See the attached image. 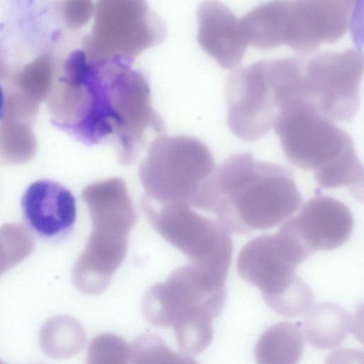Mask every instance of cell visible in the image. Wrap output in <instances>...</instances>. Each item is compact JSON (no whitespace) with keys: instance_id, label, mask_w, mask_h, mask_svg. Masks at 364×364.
I'll return each mask as SVG.
<instances>
[{"instance_id":"cell-9","label":"cell","mask_w":364,"mask_h":364,"mask_svg":"<svg viewBox=\"0 0 364 364\" xmlns=\"http://www.w3.org/2000/svg\"><path fill=\"white\" fill-rule=\"evenodd\" d=\"M227 119L232 132L245 141L264 137L279 112L275 59L237 68L225 84Z\"/></svg>"},{"instance_id":"cell-12","label":"cell","mask_w":364,"mask_h":364,"mask_svg":"<svg viewBox=\"0 0 364 364\" xmlns=\"http://www.w3.org/2000/svg\"><path fill=\"white\" fill-rule=\"evenodd\" d=\"M282 224L311 255L317 251L342 246L351 235L353 218L348 208L341 201L318 196L304 203L295 217Z\"/></svg>"},{"instance_id":"cell-2","label":"cell","mask_w":364,"mask_h":364,"mask_svg":"<svg viewBox=\"0 0 364 364\" xmlns=\"http://www.w3.org/2000/svg\"><path fill=\"white\" fill-rule=\"evenodd\" d=\"M225 280L190 262L146 291L141 304L144 316L154 326H172L181 352L198 355L213 339V321L225 302Z\"/></svg>"},{"instance_id":"cell-14","label":"cell","mask_w":364,"mask_h":364,"mask_svg":"<svg viewBox=\"0 0 364 364\" xmlns=\"http://www.w3.org/2000/svg\"><path fill=\"white\" fill-rule=\"evenodd\" d=\"M197 20L200 48L223 69L240 65L247 43L232 10L218 0H205L198 6Z\"/></svg>"},{"instance_id":"cell-6","label":"cell","mask_w":364,"mask_h":364,"mask_svg":"<svg viewBox=\"0 0 364 364\" xmlns=\"http://www.w3.org/2000/svg\"><path fill=\"white\" fill-rule=\"evenodd\" d=\"M215 169L213 154L200 140L157 136L139 168L142 197L156 203H190Z\"/></svg>"},{"instance_id":"cell-1","label":"cell","mask_w":364,"mask_h":364,"mask_svg":"<svg viewBox=\"0 0 364 364\" xmlns=\"http://www.w3.org/2000/svg\"><path fill=\"white\" fill-rule=\"evenodd\" d=\"M301 200L289 169L246 152L223 161L199 189L193 203L215 215L230 233L247 234L282 223Z\"/></svg>"},{"instance_id":"cell-7","label":"cell","mask_w":364,"mask_h":364,"mask_svg":"<svg viewBox=\"0 0 364 364\" xmlns=\"http://www.w3.org/2000/svg\"><path fill=\"white\" fill-rule=\"evenodd\" d=\"M141 204L154 229L190 262L228 275L233 245L230 232L217 218L185 201L156 203L142 197Z\"/></svg>"},{"instance_id":"cell-23","label":"cell","mask_w":364,"mask_h":364,"mask_svg":"<svg viewBox=\"0 0 364 364\" xmlns=\"http://www.w3.org/2000/svg\"><path fill=\"white\" fill-rule=\"evenodd\" d=\"M4 114V95L0 85V120L3 119Z\"/></svg>"},{"instance_id":"cell-19","label":"cell","mask_w":364,"mask_h":364,"mask_svg":"<svg viewBox=\"0 0 364 364\" xmlns=\"http://www.w3.org/2000/svg\"><path fill=\"white\" fill-rule=\"evenodd\" d=\"M35 242L22 225L6 224L0 227V277L26 259L33 251Z\"/></svg>"},{"instance_id":"cell-5","label":"cell","mask_w":364,"mask_h":364,"mask_svg":"<svg viewBox=\"0 0 364 364\" xmlns=\"http://www.w3.org/2000/svg\"><path fill=\"white\" fill-rule=\"evenodd\" d=\"M363 73V55L353 48L301 57L288 101L333 122H350L360 108Z\"/></svg>"},{"instance_id":"cell-3","label":"cell","mask_w":364,"mask_h":364,"mask_svg":"<svg viewBox=\"0 0 364 364\" xmlns=\"http://www.w3.org/2000/svg\"><path fill=\"white\" fill-rule=\"evenodd\" d=\"M287 159L311 171L323 188L363 191V168L351 136L333 121L305 106L282 109L273 127Z\"/></svg>"},{"instance_id":"cell-20","label":"cell","mask_w":364,"mask_h":364,"mask_svg":"<svg viewBox=\"0 0 364 364\" xmlns=\"http://www.w3.org/2000/svg\"><path fill=\"white\" fill-rule=\"evenodd\" d=\"M132 363H192L189 355L171 350L159 336L144 334L138 337L130 346Z\"/></svg>"},{"instance_id":"cell-17","label":"cell","mask_w":364,"mask_h":364,"mask_svg":"<svg viewBox=\"0 0 364 364\" xmlns=\"http://www.w3.org/2000/svg\"><path fill=\"white\" fill-rule=\"evenodd\" d=\"M304 350V338L299 326L283 321L268 328L255 349L257 363L295 364Z\"/></svg>"},{"instance_id":"cell-16","label":"cell","mask_w":364,"mask_h":364,"mask_svg":"<svg viewBox=\"0 0 364 364\" xmlns=\"http://www.w3.org/2000/svg\"><path fill=\"white\" fill-rule=\"evenodd\" d=\"M350 328V315L334 303L324 302L311 306L304 318L306 340L317 349L339 346L346 338Z\"/></svg>"},{"instance_id":"cell-8","label":"cell","mask_w":364,"mask_h":364,"mask_svg":"<svg viewBox=\"0 0 364 364\" xmlns=\"http://www.w3.org/2000/svg\"><path fill=\"white\" fill-rule=\"evenodd\" d=\"M93 15L82 46L90 60L119 57L134 61L166 36L165 22L146 0H97Z\"/></svg>"},{"instance_id":"cell-15","label":"cell","mask_w":364,"mask_h":364,"mask_svg":"<svg viewBox=\"0 0 364 364\" xmlns=\"http://www.w3.org/2000/svg\"><path fill=\"white\" fill-rule=\"evenodd\" d=\"M290 0H274L254 8L240 21L247 43L269 50L284 44Z\"/></svg>"},{"instance_id":"cell-11","label":"cell","mask_w":364,"mask_h":364,"mask_svg":"<svg viewBox=\"0 0 364 364\" xmlns=\"http://www.w3.org/2000/svg\"><path fill=\"white\" fill-rule=\"evenodd\" d=\"M350 7L344 0H290L284 44L310 53L346 33Z\"/></svg>"},{"instance_id":"cell-4","label":"cell","mask_w":364,"mask_h":364,"mask_svg":"<svg viewBox=\"0 0 364 364\" xmlns=\"http://www.w3.org/2000/svg\"><path fill=\"white\" fill-rule=\"evenodd\" d=\"M63 68L61 117L53 118L51 124L87 146L112 139L115 116L102 63L90 60L81 48L68 55Z\"/></svg>"},{"instance_id":"cell-18","label":"cell","mask_w":364,"mask_h":364,"mask_svg":"<svg viewBox=\"0 0 364 364\" xmlns=\"http://www.w3.org/2000/svg\"><path fill=\"white\" fill-rule=\"evenodd\" d=\"M85 343L82 326L69 316L49 319L41 332V343L45 353L55 358H67L78 353Z\"/></svg>"},{"instance_id":"cell-10","label":"cell","mask_w":364,"mask_h":364,"mask_svg":"<svg viewBox=\"0 0 364 364\" xmlns=\"http://www.w3.org/2000/svg\"><path fill=\"white\" fill-rule=\"evenodd\" d=\"M311 256L295 235L282 225L274 234L260 235L242 247L237 270L257 287L264 299L287 289L298 277L295 270Z\"/></svg>"},{"instance_id":"cell-13","label":"cell","mask_w":364,"mask_h":364,"mask_svg":"<svg viewBox=\"0 0 364 364\" xmlns=\"http://www.w3.org/2000/svg\"><path fill=\"white\" fill-rule=\"evenodd\" d=\"M21 206L28 225L47 238L65 234L76 220L75 198L66 187L50 179L32 183L23 194Z\"/></svg>"},{"instance_id":"cell-21","label":"cell","mask_w":364,"mask_h":364,"mask_svg":"<svg viewBox=\"0 0 364 364\" xmlns=\"http://www.w3.org/2000/svg\"><path fill=\"white\" fill-rule=\"evenodd\" d=\"M264 301L277 314L294 318L304 315L312 306L314 298L309 285L297 277L287 289Z\"/></svg>"},{"instance_id":"cell-22","label":"cell","mask_w":364,"mask_h":364,"mask_svg":"<svg viewBox=\"0 0 364 364\" xmlns=\"http://www.w3.org/2000/svg\"><path fill=\"white\" fill-rule=\"evenodd\" d=\"M130 359V346L114 334H102L94 338L88 347V363H127Z\"/></svg>"}]
</instances>
